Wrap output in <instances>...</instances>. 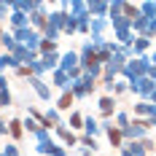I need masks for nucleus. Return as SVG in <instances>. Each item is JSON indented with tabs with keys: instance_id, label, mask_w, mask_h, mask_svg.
I'll return each mask as SVG.
<instances>
[{
	"instance_id": "f257e3e1",
	"label": "nucleus",
	"mask_w": 156,
	"mask_h": 156,
	"mask_svg": "<svg viewBox=\"0 0 156 156\" xmlns=\"http://www.w3.org/2000/svg\"><path fill=\"white\" fill-rule=\"evenodd\" d=\"M100 105H102V116H110V113H113V100H110V97H102Z\"/></svg>"
},
{
	"instance_id": "f03ea898",
	"label": "nucleus",
	"mask_w": 156,
	"mask_h": 156,
	"mask_svg": "<svg viewBox=\"0 0 156 156\" xmlns=\"http://www.w3.org/2000/svg\"><path fill=\"white\" fill-rule=\"evenodd\" d=\"M108 140L113 143V145H119V143H121V129H108Z\"/></svg>"
},
{
	"instance_id": "7ed1b4c3",
	"label": "nucleus",
	"mask_w": 156,
	"mask_h": 156,
	"mask_svg": "<svg viewBox=\"0 0 156 156\" xmlns=\"http://www.w3.org/2000/svg\"><path fill=\"white\" fill-rule=\"evenodd\" d=\"M73 105V94H62V100H59V110H67Z\"/></svg>"
},
{
	"instance_id": "20e7f679",
	"label": "nucleus",
	"mask_w": 156,
	"mask_h": 156,
	"mask_svg": "<svg viewBox=\"0 0 156 156\" xmlns=\"http://www.w3.org/2000/svg\"><path fill=\"white\" fill-rule=\"evenodd\" d=\"M8 126H11V135H14V137H22V124H19L16 119H14V121H11Z\"/></svg>"
},
{
	"instance_id": "39448f33",
	"label": "nucleus",
	"mask_w": 156,
	"mask_h": 156,
	"mask_svg": "<svg viewBox=\"0 0 156 156\" xmlns=\"http://www.w3.org/2000/svg\"><path fill=\"white\" fill-rule=\"evenodd\" d=\"M73 126H76V129L81 126V116H78V113H73Z\"/></svg>"
}]
</instances>
